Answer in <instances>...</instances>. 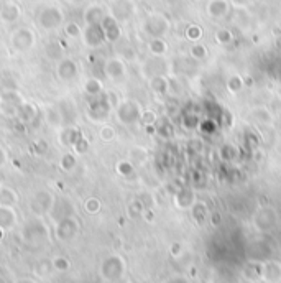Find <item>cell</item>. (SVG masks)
I'll list each match as a JSON object with an SVG mask.
<instances>
[{
    "label": "cell",
    "instance_id": "obj_1",
    "mask_svg": "<svg viewBox=\"0 0 281 283\" xmlns=\"http://www.w3.org/2000/svg\"><path fill=\"white\" fill-rule=\"evenodd\" d=\"M21 237H23V242L28 247H41L50 240V231H48L46 224L36 217L25 224L23 231H21Z\"/></svg>",
    "mask_w": 281,
    "mask_h": 283
},
{
    "label": "cell",
    "instance_id": "obj_2",
    "mask_svg": "<svg viewBox=\"0 0 281 283\" xmlns=\"http://www.w3.org/2000/svg\"><path fill=\"white\" fill-rule=\"evenodd\" d=\"M113 107L110 102L107 100L105 93L102 95H97V97H89L88 105H86V115L91 122L94 124H102L110 117Z\"/></svg>",
    "mask_w": 281,
    "mask_h": 283
},
{
    "label": "cell",
    "instance_id": "obj_3",
    "mask_svg": "<svg viewBox=\"0 0 281 283\" xmlns=\"http://www.w3.org/2000/svg\"><path fill=\"white\" fill-rule=\"evenodd\" d=\"M113 110H115L117 120L125 127H132L137 124V122H140L142 112H143L140 102H137V100L133 99H122Z\"/></svg>",
    "mask_w": 281,
    "mask_h": 283
},
{
    "label": "cell",
    "instance_id": "obj_4",
    "mask_svg": "<svg viewBox=\"0 0 281 283\" xmlns=\"http://www.w3.org/2000/svg\"><path fill=\"white\" fill-rule=\"evenodd\" d=\"M171 22L163 13H150L143 20L142 30L148 38H165L170 33Z\"/></svg>",
    "mask_w": 281,
    "mask_h": 283
},
{
    "label": "cell",
    "instance_id": "obj_5",
    "mask_svg": "<svg viewBox=\"0 0 281 283\" xmlns=\"http://www.w3.org/2000/svg\"><path fill=\"white\" fill-rule=\"evenodd\" d=\"M56 197L51 191L48 189H38L30 199V211L33 212L36 217L50 214L53 206H55Z\"/></svg>",
    "mask_w": 281,
    "mask_h": 283
},
{
    "label": "cell",
    "instance_id": "obj_6",
    "mask_svg": "<svg viewBox=\"0 0 281 283\" xmlns=\"http://www.w3.org/2000/svg\"><path fill=\"white\" fill-rule=\"evenodd\" d=\"M102 74L112 83H122L127 78V63L120 56L107 58L102 65Z\"/></svg>",
    "mask_w": 281,
    "mask_h": 283
},
{
    "label": "cell",
    "instance_id": "obj_7",
    "mask_svg": "<svg viewBox=\"0 0 281 283\" xmlns=\"http://www.w3.org/2000/svg\"><path fill=\"white\" fill-rule=\"evenodd\" d=\"M79 234V221L74 216H68L56 221L55 236L59 242H71Z\"/></svg>",
    "mask_w": 281,
    "mask_h": 283
},
{
    "label": "cell",
    "instance_id": "obj_8",
    "mask_svg": "<svg viewBox=\"0 0 281 283\" xmlns=\"http://www.w3.org/2000/svg\"><path fill=\"white\" fill-rule=\"evenodd\" d=\"M123 270H125V264H123V260L118 257V255H110V257H107L100 265L102 279H105L109 282L120 279L123 275Z\"/></svg>",
    "mask_w": 281,
    "mask_h": 283
},
{
    "label": "cell",
    "instance_id": "obj_9",
    "mask_svg": "<svg viewBox=\"0 0 281 283\" xmlns=\"http://www.w3.org/2000/svg\"><path fill=\"white\" fill-rule=\"evenodd\" d=\"M79 65L71 58H63L56 65V76L61 83L71 84L79 78Z\"/></svg>",
    "mask_w": 281,
    "mask_h": 283
},
{
    "label": "cell",
    "instance_id": "obj_10",
    "mask_svg": "<svg viewBox=\"0 0 281 283\" xmlns=\"http://www.w3.org/2000/svg\"><path fill=\"white\" fill-rule=\"evenodd\" d=\"M10 45L17 53H26L35 46V35L28 28H20L10 36Z\"/></svg>",
    "mask_w": 281,
    "mask_h": 283
},
{
    "label": "cell",
    "instance_id": "obj_11",
    "mask_svg": "<svg viewBox=\"0 0 281 283\" xmlns=\"http://www.w3.org/2000/svg\"><path fill=\"white\" fill-rule=\"evenodd\" d=\"M135 12H137V7L133 0H115L112 3V17L117 22H128Z\"/></svg>",
    "mask_w": 281,
    "mask_h": 283
},
{
    "label": "cell",
    "instance_id": "obj_12",
    "mask_svg": "<svg viewBox=\"0 0 281 283\" xmlns=\"http://www.w3.org/2000/svg\"><path fill=\"white\" fill-rule=\"evenodd\" d=\"M232 3L229 0H209L206 5V12L212 20H224L230 15Z\"/></svg>",
    "mask_w": 281,
    "mask_h": 283
},
{
    "label": "cell",
    "instance_id": "obj_13",
    "mask_svg": "<svg viewBox=\"0 0 281 283\" xmlns=\"http://www.w3.org/2000/svg\"><path fill=\"white\" fill-rule=\"evenodd\" d=\"M83 135H84V133L78 125H64V127L59 129L58 140H59V143H61L63 147L73 148Z\"/></svg>",
    "mask_w": 281,
    "mask_h": 283
},
{
    "label": "cell",
    "instance_id": "obj_14",
    "mask_svg": "<svg viewBox=\"0 0 281 283\" xmlns=\"http://www.w3.org/2000/svg\"><path fill=\"white\" fill-rule=\"evenodd\" d=\"M40 115V107L35 102H30V100H25L17 107V119L21 122L23 125H30L38 119Z\"/></svg>",
    "mask_w": 281,
    "mask_h": 283
},
{
    "label": "cell",
    "instance_id": "obj_15",
    "mask_svg": "<svg viewBox=\"0 0 281 283\" xmlns=\"http://www.w3.org/2000/svg\"><path fill=\"white\" fill-rule=\"evenodd\" d=\"M105 41L104 30L100 25H89V28L84 33V43L91 48H99Z\"/></svg>",
    "mask_w": 281,
    "mask_h": 283
},
{
    "label": "cell",
    "instance_id": "obj_16",
    "mask_svg": "<svg viewBox=\"0 0 281 283\" xmlns=\"http://www.w3.org/2000/svg\"><path fill=\"white\" fill-rule=\"evenodd\" d=\"M18 222V214L15 207L0 206V227L3 231H12Z\"/></svg>",
    "mask_w": 281,
    "mask_h": 283
},
{
    "label": "cell",
    "instance_id": "obj_17",
    "mask_svg": "<svg viewBox=\"0 0 281 283\" xmlns=\"http://www.w3.org/2000/svg\"><path fill=\"white\" fill-rule=\"evenodd\" d=\"M63 22V17L59 13V10L56 8H48L41 13L40 17V23L45 30H56Z\"/></svg>",
    "mask_w": 281,
    "mask_h": 283
},
{
    "label": "cell",
    "instance_id": "obj_18",
    "mask_svg": "<svg viewBox=\"0 0 281 283\" xmlns=\"http://www.w3.org/2000/svg\"><path fill=\"white\" fill-rule=\"evenodd\" d=\"M43 119H45L46 125L51 127V129H61V127H64L63 114L58 105H50V107H46L45 114H43Z\"/></svg>",
    "mask_w": 281,
    "mask_h": 283
},
{
    "label": "cell",
    "instance_id": "obj_19",
    "mask_svg": "<svg viewBox=\"0 0 281 283\" xmlns=\"http://www.w3.org/2000/svg\"><path fill=\"white\" fill-rule=\"evenodd\" d=\"M102 30H104V35H105V40L107 41H117L118 38H120L122 31H120V26H118V22L113 17H105L104 20H102Z\"/></svg>",
    "mask_w": 281,
    "mask_h": 283
},
{
    "label": "cell",
    "instance_id": "obj_20",
    "mask_svg": "<svg viewBox=\"0 0 281 283\" xmlns=\"http://www.w3.org/2000/svg\"><path fill=\"white\" fill-rule=\"evenodd\" d=\"M148 86L156 95H165L171 89V81L165 74H156V76L148 79Z\"/></svg>",
    "mask_w": 281,
    "mask_h": 283
},
{
    "label": "cell",
    "instance_id": "obj_21",
    "mask_svg": "<svg viewBox=\"0 0 281 283\" xmlns=\"http://www.w3.org/2000/svg\"><path fill=\"white\" fill-rule=\"evenodd\" d=\"M83 91L88 97H97V95H102L104 94V83H102L100 78H95V76H91L84 81L83 84Z\"/></svg>",
    "mask_w": 281,
    "mask_h": 283
},
{
    "label": "cell",
    "instance_id": "obj_22",
    "mask_svg": "<svg viewBox=\"0 0 281 283\" xmlns=\"http://www.w3.org/2000/svg\"><path fill=\"white\" fill-rule=\"evenodd\" d=\"M59 110L63 114V119H64V125H74L76 122V117H78V109L76 105L73 104V100L69 99H64L61 102L58 104Z\"/></svg>",
    "mask_w": 281,
    "mask_h": 283
},
{
    "label": "cell",
    "instance_id": "obj_23",
    "mask_svg": "<svg viewBox=\"0 0 281 283\" xmlns=\"http://www.w3.org/2000/svg\"><path fill=\"white\" fill-rule=\"evenodd\" d=\"M142 71H143V74H145V76H147L148 79L153 78V76H156V74H163V71H165V63H163V60H161V56L150 58V60L143 65Z\"/></svg>",
    "mask_w": 281,
    "mask_h": 283
},
{
    "label": "cell",
    "instance_id": "obj_24",
    "mask_svg": "<svg viewBox=\"0 0 281 283\" xmlns=\"http://www.w3.org/2000/svg\"><path fill=\"white\" fill-rule=\"evenodd\" d=\"M250 114L253 117V120L258 122V124H262V125H272L273 120H275L273 112L270 110L267 105H257V107L252 109Z\"/></svg>",
    "mask_w": 281,
    "mask_h": 283
},
{
    "label": "cell",
    "instance_id": "obj_25",
    "mask_svg": "<svg viewBox=\"0 0 281 283\" xmlns=\"http://www.w3.org/2000/svg\"><path fill=\"white\" fill-rule=\"evenodd\" d=\"M20 196L13 188L10 186H0V206H8L15 207L18 204Z\"/></svg>",
    "mask_w": 281,
    "mask_h": 283
},
{
    "label": "cell",
    "instance_id": "obj_26",
    "mask_svg": "<svg viewBox=\"0 0 281 283\" xmlns=\"http://www.w3.org/2000/svg\"><path fill=\"white\" fill-rule=\"evenodd\" d=\"M170 50L168 41L165 38H150L148 41V51L151 56H161L163 58Z\"/></svg>",
    "mask_w": 281,
    "mask_h": 283
},
{
    "label": "cell",
    "instance_id": "obj_27",
    "mask_svg": "<svg viewBox=\"0 0 281 283\" xmlns=\"http://www.w3.org/2000/svg\"><path fill=\"white\" fill-rule=\"evenodd\" d=\"M0 102L18 107L21 102H25V97L15 89H3L2 93H0Z\"/></svg>",
    "mask_w": 281,
    "mask_h": 283
},
{
    "label": "cell",
    "instance_id": "obj_28",
    "mask_svg": "<svg viewBox=\"0 0 281 283\" xmlns=\"http://www.w3.org/2000/svg\"><path fill=\"white\" fill-rule=\"evenodd\" d=\"M128 160L135 165V167H140V165H145L148 160V150L140 145H135L128 150Z\"/></svg>",
    "mask_w": 281,
    "mask_h": 283
},
{
    "label": "cell",
    "instance_id": "obj_29",
    "mask_svg": "<svg viewBox=\"0 0 281 283\" xmlns=\"http://www.w3.org/2000/svg\"><path fill=\"white\" fill-rule=\"evenodd\" d=\"M239 147L234 145V143H224L222 147L219 148V157L222 162H234L239 157Z\"/></svg>",
    "mask_w": 281,
    "mask_h": 283
},
{
    "label": "cell",
    "instance_id": "obj_30",
    "mask_svg": "<svg viewBox=\"0 0 281 283\" xmlns=\"http://www.w3.org/2000/svg\"><path fill=\"white\" fill-rule=\"evenodd\" d=\"M104 18H105L104 8L99 7V5H93V7L88 8V12H86V22L89 25H100Z\"/></svg>",
    "mask_w": 281,
    "mask_h": 283
},
{
    "label": "cell",
    "instance_id": "obj_31",
    "mask_svg": "<svg viewBox=\"0 0 281 283\" xmlns=\"http://www.w3.org/2000/svg\"><path fill=\"white\" fill-rule=\"evenodd\" d=\"M78 167V155L74 152H68L64 153L61 158H59V168L63 170V172H73V170Z\"/></svg>",
    "mask_w": 281,
    "mask_h": 283
},
{
    "label": "cell",
    "instance_id": "obj_32",
    "mask_svg": "<svg viewBox=\"0 0 281 283\" xmlns=\"http://www.w3.org/2000/svg\"><path fill=\"white\" fill-rule=\"evenodd\" d=\"M189 56H191L194 61H204L209 56L207 46L197 41V43H194L191 48H189Z\"/></svg>",
    "mask_w": 281,
    "mask_h": 283
},
{
    "label": "cell",
    "instance_id": "obj_33",
    "mask_svg": "<svg viewBox=\"0 0 281 283\" xmlns=\"http://www.w3.org/2000/svg\"><path fill=\"white\" fill-rule=\"evenodd\" d=\"M115 170L117 173L123 176V178H128V176H132L135 173V165L130 162V160H118L117 165H115Z\"/></svg>",
    "mask_w": 281,
    "mask_h": 283
},
{
    "label": "cell",
    "instance_id": "obj_34",
    "mask_svg": "<svg viewBox=\"0 0 281 283\" xmlns=\"http://www.w3.org/2000/svg\"><path fill=\"white\" fill-rule=\"evenodd\" d=\"M202 33H204V31H202L201 26L191 23V25L186 26V30H185V38H186L187 41H192V43H197V41L202 38Z\"/></svg>",
    "mask_w": 281,
    "mask_h": 283
},
{
    "label": "cell",
    "instance_id": "obj_35",
    "mask_svg": "<svg viewBox=\"0 0 281 283\" xmlns=\"http://www.w3.org/2000/svg\"><path fill=\"white\" fill-rule=\"evenodd\" d=\"M51 272H55V269H53L51 259L40 260V262H38V264L35 265V274H36L38 277H41V279H45V277L51 275Z\"/></svg>",
    "mask_w": 281,
    "mask_h": 283
},
{
    "label": "cell",
    "instance_id": "obj_36",
    "mask_svg": "<svg viewBox=\"0 0 281 283\" xmlns=\"http://www.w3.org/2000/svg\"><path fill=\"white\" fill-rule=\"evenodd\" d=\"M214 38L219 45L227 46L234 41V33H232V30H229V28H219L217 31H215Z\"/></svg>",
    "mask_w": 281,
    "mask_h": 283
},
{
    "label": "cell",
    "instance_id": "obj_37",
    "mask_svg": "<svg viewBox=\"0 0 281 283\" xmlns=\"http://www.w3.org/2000/svg\"><path fill=\"white\" fill-rule=\"evenodd\" d=\"M115 137H117V132L115 129H113L112 125L109 124H104V125H100V129H99V138L104 143H110L115 140Z\"/></svg>",
    "mask_w": 281,
    "mask_h": 283
},
{
    "label": "cell",
    "instance_id": "obj_38",
    "mask_svg": "<svg viewBox=\"0 0 281 283\" xmlns=\"http://www.w3.org/2000/svg\"><path fill=\"white\" fill-rule=\"evenodd\" d=\"M192 201H194V194H192L189 189H183V191H180V193L175 196V202H176V204L180 206V207L191 206Z\"/></svg>",
    "mask_w": 281,
    "mask_h": 283
},
{
    "label": "cell",
    "instance_id": "obj_39",
    "mask_svg": "<svg viewBox=\"0 0 281 283\" xmlns=\"http://www.w3.org/2000/svg\"><path fill=\"white\" fill-rule=\"evenodd\" d=\"M51 262H53V269H55V272H59V274L71 269V262H69L68 257H64V255H56V257L51 259Z\"/></svg>",
    "mask_w": 281,
    "mask_h": 283
},
{
    "label": "cell",
    "instance_id": "obj_40",
    "mask_svg": "<svg viewBox=\"0 0 281 283\" xmlns=\"http://www.w3.org/2000/svg\"><path fill=\"white\" fill-rule=\"evenodd\" d=\"M31 152L38 157H45V155L50 152V143L45 138H36V140L31 143Z\"/></svg>",
    "mask_w": 281,
    "mask_h": 283
},
{
    "label": "cell",
    "instance_id": "obj_41",
    "mask_svg": "<svg viewBox=\"0 0 281 283\" xmlns=\"http://www.w3.org/2000/svg\"><path fill=\"white\" fill-rule=\"evenodd\" d=\"M242 88H244V78L242 76H230L229 81H227V91H229L230 94H239Z\"/></svg>",
    "mask_w": 281,
    "mask_h": 283
},
{
    "label": "cell",
    "instance_id": "obj_42",
    "mask_svg": "<svg viewBox=\"0 0 281 283\" xmlns=\"http://www.w3.org/2000/svg\"><path fill=\"white\" fill-rule=\"evenodd\" d=\"M84 209L88 214H97V212L102 209V202H100V199H97V197L91 196L84 202Z\"/></svg>",
    "mask_w": 281,
    "mask_h": 283
},
{
    "label": "cell",
    "instance_id": "obj_43",
    "mask_svg": "<svg viewBox=\"0 0 281 283\" xmlns=\"http://www.w3.org/2000/svg\"><path fill=\"white\" fill-rule=\"evenodd\" d=\"M73 150H74L76 155H78V157H81V155H86V153L91 150V142L83 135L78 140V143H76V145L73 147Z\"/></svg>",
    "mask_w": 281,
    "mask_h": 283
},
{
    "label": "cell",
    "instance_id": "obj_44",
    "mask_svg": "<svg viewBox=\"0 0 281 283\" xmlns=\"http://www.w3.org/2000/svg\"><path fill=\"white\" fill-rule=\"evenodd\" d=\"M156 120H158V115H156V112L155 110H143L142 112V119H140V122L147 127V125H155L156 124Z\"/></svg>",
    "mask_w": 281,
    "mask_h": 283
},
{
    "label": "cell",
    "instance_id": "obj_45",
    "mask_svg": "<svg viewBox=\"0 0 281 283\" xmlns=\"http://www.w3.org/2000/svg\"><path fill=\"white\" fill-rule=\"evenodd\" d=\"M199 124H201V119H199L197 115H194V114H191V115L187 114L185 119H183V125H185L186 129H189V130L197 129Z\"/></svg>",
    "mask_w": 281,
    "mask_h": 283
},
{
    "label": "cell",
    "instance_id": "obj_46",
    "mask_svg": "<svg viewBox=\"0 0 281 283\" xmlns=\"http://www.w3.org/2000/svg\"><path fill=\"white\" fill-rule=\"evenodd\" d=\"M2 15H3V18L7 20V22H12V20H15L18 17V10H17V7H13V5H12V7L5 8Z\"/></svg>",
    "mask_w": 281,
    "mask_h": 283
},
{
    "label": "cell",
    "instance_id": "obj_47",
    "mask_svg": "<svg viewBox=\"0 0 281 283\" xmlns=\"http://www.w3.org/2000/svg\"><path fill=\"white\" fill-rule=\"evenodd\" d=\"M199 129L206 133H210L215 130V124L212 120H201V124H199Z\"/></svg>",
    "mask_w": 281,
    "mask_h": 283
},
{
    "label": "cell",
    "instance_id": "obj_48",
    "mask_svg": "<svg viewBox=\"0 0 281 283\" xmlns=\"http://www.w3.org/2000/svg\"><path fill=\"white\" fill-rule=\"evenodd\" d=\"M66 31H68V35H69V36H78V35L81 33V31H79V26H78V25H74V23L69 25L68 28H66Z\"/></svg>",
    "mask_w": 281,
    "mask_h": 283
},
{
    "label": "cell",
    "instance_id": "obj_49",
    "mask_svg": "<svg viewBox=\"0 0 281 283\" xmlns=\"http://www.w3.org/2000/svg\"><path fill=\"white\" fill-rule=\"evenodd\" d=\"M229 2L234 5V7H247L252 0H229Z\"/></svg>",
    "mask_w": 281,
    "mask_h": 283
},
{
    "label": "cell",
    "instance_id": "obj_50",
    "mask_svg": "<svg viewBox=\"0 0 281 283\" xmlns=\"http://www.w3.org/2000/svg\"><path fill=\"white\" fill-rule=\"evenodd\" d=\"M5 162H7V152H5V148L0 145V167H2Z\"/></svg>",
    "mask_w": 281,
    "mask_h": 283
},
{
    "label": "cell",
    "instance_id": "obj_51",
    "mask_svg": "<svg viewBox=\"0 0 281 283\" xmlns=\"http://www.w3.org/2000/svg\"><path fill=\"white\" fill-rule=\"evenodd\" d=\"M15 283H38V282L33 280V279H30V277H23V279H18Z\"/></svg>",
    "mask_w": 281,
    "mask_h": 283
},
{
    "label": "cell",
    "instance_id": "obj_52",
    "mask_svg": "<svg viewBox=\"0 0 281 283\" xmlns=\"http://www.w3.org/2000/svg\"><path fill=\"white\" fill-rule=\"evenodd\" d=\"M5 232H7V231H3V229L0 227V242H2V240L5 239Z\"/></svg>",
    "mask_w": 281,
    "mask_h": 283
}]
</instances>
